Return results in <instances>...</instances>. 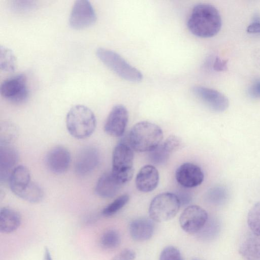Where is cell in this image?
Instances as JSON below:
<instances>
[{
  "label": "cell",
  "instance_id": "obj_4",
  "mask_svg": "<svg viewBox=\"0 0 260 260\" xmlns=\"http://www.w3.org/2000/svg\"><path fill=\"white\" fill-rule=\"evenodd\" d=\"M98 58L120 78L131 82H139L143 79L141 72L128 63L117 52L103 47L95 52Z\"/></svg>",
  "mask_w": 260,
  "mask_h": 260
},
{
  "label": "cell",
  "instance_id": "obj_32",
  "mask_svg": "<svg viewBox=\"0 0 260 260\" xmlns=\"http://www.w3.org/2000/svg\"><path fill=\"white\" fill-rule=\"evenodd\" d=\"M136 253L130 249H124L115 255L111 260H135Z\"/></svg>",
  "mask_w": 260,
  "mask_h": 260
},
{
  "label": "cell",
  "instance_id": "obj_25",
  "mask_svg": "<svg viewBox=\"0 0 260 260\" xmlns=\"http://www.w3.org/2000/svg\"><path fill=\"white\" fill-rule=\"evenodd\" d=\"M121 239L119 234L114 230L105 232L100 240L101 246L105 250H113L120 244Z\"/></svg>",
  "mask_w": 260,
  "mask_h": 260
},
{
  "label": "cell",
  "instance_id": "obj_20",
  "mask_svg": "<svg viewBox=\"0 0 260 260\" xmlns=\"http://www.w3.org/2000/svg\"><path fill=\"white\" fill-rule=\"evenodd\" d=\"M239 252L245 260H260V236L250 234L239 245Z\"/></svg>",
  "mask_w": 260,
  "mask_h": 260
},
{
  "label": "cell",
  "instance_id": "obj_35",
  "mask_svg": "<svg viewBox=\"0 0 260 260\" xmlns=\"http://www.w3.org/2000/svg\"><path fill=\"white\" fill-rule=\"evenodd\" d=\"M250 34H260V21H255L250 23L247 28Z\"/></svg>",
  "mask_w": 260,
  "mask_h": 260
},
{
  "label": "cell",
  "instance_id": "obj_2",
  "mask_svg": "<svg viewBox=\"0 0 260 260\" xmlns=\"http://www.w3.org/2000/svg\"><path fill=\"white\" fill-rule=\"evenodd\" d=\"M163 139L161 128L155 123L144 121L137 123L129 134V143L138 152H150L157 147Z\"/></svg>",
  "mask_w": 260,
  "mask_h": 260
},
{
  "label": "cell",
  "instance_id": "obj_13",
  "mask_svg": "<svg viewBox=\"0 0 260 260\" xmlns=\"http://www.w3.org/2000/svg\"><path fill=\"white\" fill-rule=\"evenodd\" d=\"M71 157L69 150L61 146L51 149L46 157V164L49 170L56 174L66 172L71 164Z\"/></svg>",
  "mask_w": 260,
  "mask_h": 260
},
{
  "label": "cell",
  "instance_id": "obj_5",
  "mask_svg": "<svg viewBox=\"0 0 260 260\" xmlns=\"http://www.w3.org/2000/svg\"><path fill=\"white\" fill-rule=\"evenodd\" d=\"M133 148L126 142L121 141L113 152L111 172L122 185L129 181L133 177Z\"/></svg>",
  "mask_w": 260,
  "mask_h": 260
},
{
  "label": "cell",
  "instance_id": "obj_37",
  "mask_svg": "<svg viewBox=\"0 0 260 260\" xmlns=\"http://www.w3.org/2000/svg\"><path fill=\"white\" fill-rule=\"evenodd\" d=\"M43 260H53L50 251L47 247H45L44 250V257Z\"/></svg>",
  "mask_w": 260,
  "mask_h": 260
},
{
  "label": "cell",
  "instance_id": "obj_8",
  "mask_svg": "<svg viewBox=\"0 0 260 260\" xmlns=\"http://www.w3.org/2000/svg\"><path fill=\"white\" fill-rule=\"evenodd\" d=\"M96 20L95 11L87 0H77L73 5L69 19L70 26L82 29L93 24Z\"/></svg>",
  "mask_w": 260,
  "mask_h": 260
},
{
  "label": "cell",
  "instance_id": "obj_10",
  "mask_svg": "<svg viewBox=\"0 0 260 260\" xmlns=\"http://www.w3.org/2000/svg\"><path fill=\"white\" fill-rule=\"evenodd\" d=\"M191 90L196 96L215 112H222L228 108V99L216 90L199 85L192 86Z\"/></svg>",
  "mask_w": 260,
  "mask_h": 260
},
{
  "label": "cell",
  "instance_id": "obj_19",
  "mask_svg": "<svg viewBox=\"0 0 260 260\" xmlns=\"http://www.w3.org/2000/svg\"><path fill=\"white\" fill-rule=\"evenodd\" d=\"M154 224L147 218H140L133 220L129 225V231L132 238L138 241L149 239L153 235Z\"/></svg>",
  "mask_w": 260,
  "mask_h": 260
},
{
  "label": "cell",
  "instance_id": "obj_29",
  "mask_svg": "<svg viewBox=\"0 0 260 260\" xmlns=\"http://www.w3.org/2000/svg\"><path fill=\"white\" fill-rule=\"evenodd\" d=\"M159 260H184L179 250L176 247L169 246L161 252Z\"/></svg>",
  "mask_w": 260,
  "mask_h": 260
},
{
  "label": "cell",
  "instance_id": "obj_21",
  "mask_svg": "<svg viewBox=\"0 0 260 260\" xmlns=\"http://www.w3.org/2000/svg\"><path fill=\"white\" fill-rule=\"evenodd\" d=\"M21 218L16 210L3 207L0 210V232L10 234L15 231L20 225Z\"/></svg>",
  "mask_w": 260,
  "mask_h": 260
},
{
  "label": "cell",
  "instance_id": "obj_15",
  "mask_svg": "<svg viewBox=\"0 0 260 260\" xmlns=\"http://www.w3.org/2000/svg\"><path fill=\"white\" fill-rule=\"evenodd\" d=\"M159 182V173L152 165L143 166L136 178V186L140 191L148 192L153 190Z\"/></svg>",
  "mask_w": 260,
  "mask_h": 260
},
{
  "label": "cell",
  "instance_id": "obj_36",
  "mask_svg": "<svg viewBox=\"0 0 260 260\" xmlns=\"http://www.w3.org/2000/svg\"><path fill=\"white\" fill-rule=\"evenodd\" d=\"M226 66V62L223 60H221L220 58L217 57L214 61L213 67L215 70L221 71L223 70Z\"/></svg>",
  "mask_w": 260,
  "mask_h": 260
},
{
  "label": "cell",
  "instance_id": "obj_30",
  "mask_svg": "<svg viewBox=\"0 0 260 260\" xmlns=\"http://www.w3.org/2000/svg\"><path fill=\"white\" fill-rule=\"evenodd\" d=\"M165 149L170 154L180 149L182 142L180 138L176 136H170L162 144Z\"/></svg>",
  "mask_w": 260,
  "mask_h": 260
},
{
  "label": "cell",
  "instance_id": "obj_1",
  "mask_svg": "<svg viewBox=\"0 0 260 260\" xmlns=\"http://www.w3.org/2000/svg\"><path fill=\"white\" fill-rule=\"evenodd\" d=\"M222 21L218 10L213 5L201 3L193 8L187 22L189 30L194 36L208 38L220 31Z\"/></svg>",
  "mask_w": 260,
  "mask_h": 260
},
{
  "label": "cell",
  "instance_id": "obj_7",
  "mask_svg": "<svg viewBox=\"0 0 260 260\" xmlns=\"http://www.w3.org/2000/svg\"><path fill=\"white\" fill-rule=\"evenodd\" d=\"M0 92L5 99L12 103L26 101L29 93L25 75L18 74L5 79L1 85Z\"/></svg>",
  "mask_w": 260,
  "mask_h": 260
},
{
  "label": "cell",
  "instance_id": "obj_6",
  "mask_svg": "<svg viewBox=\"0 0 260 260\" xmlns=\"http://www.w3.org/2000/svg\"><path fill=\"white\" fill-rule=\"evenodd\" d=\"M181 204L176 194L163 192L155 196L151 201L149 214L150 218L156 222L168 221L178 213Z\"/></svg>",
  "mask_w": 260,
  "mask_h": 260
},
{
  "label": "cell",
  "instance_id": "obj_18",
  "mask_svg": "<svg viewBox=\"0 0 260 260\" xmlns=\"http://www.w3.org/2000/svg\"><path fill=\"white\" fill-rule=\"evenodd\" d=\"M122 185L111 171L105 173L98 180L95 193L103 198H111L116 195Z\"/></svg>",
  "mask_w": 260,
  "mask_h": 260
},
{
  "label": "cell",
  "instance_id": "obj_3",
  "mask_svg": "<svg viewBox=\"0 0 260 260\" xmlns=\"http://www.w3.org/2000/svg\"><path fill=\"white\" fill-rule=\"evenodd\" d=\"M66 123L68 132L78 139L90 137L93 133L96 125L93 112L83 105H74L69 110Z\"/></svg>",
  "mask_w": 260,
  "mask_h": 260
},
{
  "label": "cell",
  "instance_id": "obj_23",
  "mask_svg": "<svg viewBox=\"0 0 260 260\" xmlns=\"http://www.w3.org/2000/svg\"><path fill=\"white\" fill-rule=\"evenodd\" d=\"M18 135V129L13 123L5 121L1 124L0 146L10 145Z\"/></svg>",
  "mask_w": 260,
  "mask_h": 260
},
{
  "label": "cell",
  "instance_id": "obj_16",
  "mask_svg": "<svg viewBox=\"0 0 260 260\" xmlns=\"http://www.w3.org/2000/svg\"><path fill=\"white\" fill-rule=\"evenodd\" d=\"M8 182L11 191L20 198L31 182L29 170L24 166H17L12 171Z\"/></svg>",
  "mask_w": 260,
  "mask_h": 260
},
{
  "label": "cell",
  "instance_id": "obj_9",
  "mask_svg": "<svg viewBox=\"0 0 260 260\" xmlns=\"http://www.w3.org/2000/svg\"><path fill=\"white\" fill-rule=\"evenodd\" d=\"M208 213L198 205L187 206L181 213L179 223L186 233L193 234L201 231L208 220Z\"/></svg>",
  "mask_w": 260,
  "mask_h": 260
},
{
  "label": "cell",
  "instance_id": "obj_24",
  "mask_svg": "<svg viewBox=\"0 0 260 260\" xmlns=\"http://www.w3.org/2000/svg\"><path fill=\"white\" fill-rule=\"evenodd\" d=\"M44 196V191L41 186L36 182L31 181L20 198L31 203H37L43 200Z\"/></svg>",
  "mask_w": 260,
  "mask_h": 260
},
{
  "label": "cell",
  "instance_id": "obj_12",
  "mask_svg": "<svg viewBox=\"0 0 260 260\" xmlns=\"http://www.w3.org/2000/svg\"><path fill=\"white\" fill-rule=\"evenodd\" d=\"M175 178L178 183L183 187L192 188L202 184L204 179V174L198 166L185 162L177 169Z\"/></svg>",
  "mask_w": 260,
  "mask_h": 260
},
{
  "label": "cell",
  "instance_id": "obj_28",
  "mask_svg": "<svg viewBox=\"0 0 260 260\" xmlns=\"http://www.w3.org/2000/svg\"><path fill=\"white\" fill-rule=\"evenodd\" d=\"M150 161L156 165H163L169 159L170 154L165 149L162 144L157 147L149 152Z\"/></svg>",
  "mask_w": 260,
  "mask_h": 260
},
{
  "label": "cell",
  "instance_id": "obj_17",
  "mask_svg": "<svg viewBox=\"0 0 260 260\" xmlns=\"http://www.w3.org/2000/svg\"><path fill=\"white\" fill-rule=\"evenodd\" d=\"M18 160L16 149L10 145L0 147V178L1 181H8Z\"/></svg>",
  "mask_w": 260,
  "mask_h": 260
},
{
  "label": "cell",
  "instance_id": "obj_22",
  "mask_svg": "<svg viewBox=\"0 0 260 260\" xmlns=\"http://www.w3.org/2000/svg\"><path fill=\"white\" fill-rule=\"evenodd\" d=\"M17 60L13 51L5 46H0V68L6 72H13L16 68Z\"/></svg>",
  "mask_w": 260,
  "mask_h": 260
},
{
  "label": "cell",
  "instance_id": "obj_33",
  "mask_svg": "<svg viewBox=\"0 0 260 260\" xmlns=\"http://www.w3.org/2000/svg\"><path fill=\"white\" fill-rule=\"evenodd\" d=\"M249 95L254 98H260V79H256L249 88Z\"/></svg>",
  "mask_w": 260,
  "mask_h": 260
},
{
  "label": "cell",
  "instance_id": "obj_11",
  "mask_svg": "<svg viewBox=\"0 0 260 260\" xmlns=\"http://www.w3.org/2000/svg\"><path fill=\"white\" fill-rule=\"evenodd\" d=\"M128 113L126 108L122 105L114 106L109 113L104 125L105 132L110 136H122L126 127Z\"/></svg>",
  "mask_w": 260,
  "mask_h": 260
},
{
  "label": "cell",
  "instance_id": "obj_14",
  "mask_svg": "<svg viewBox=\"0 0 260 260\" xmlns=\"http://www.w3.org/2000/svg\"><path fill=\"white\" fill-rule=\"evenodd\" d=\"M99 160L98 150L92 146H86L81 150L76 157L75 172L80 176L88 175L96 167Z\"/></svg>",
  "mask_w": 260,
  "mask_h": 260
},
{
  "label": "cell",
  "instance_id": "obj_26",
  "mask_svg": "<svg viewBox=\"0 0 260 260\" xmlns=\"http://www.w3.org/2000/svg\"><path fill=\"white\" fill-rule=\"evenodd\" d=\"M247 224L252 233L260 236V202L255 203L249 210Z\"/></svg>",
  "mask_w": 260,
  "mask_h": 260
},
{
  "label": "cell",
  "instance_id": "obj_38",
  "mask_svg": "<svg viewBox=\"0 0 260 260\" xmlns=\"http://www.w3.org/2000/svg\"><path fill=\"white\" fill-rule=\"evenodd\" d=\"M193 260H199V259H193Z\"/></svg>",
  "mask_w": 260,
  "mask_h": 260
},
{
  "label": "cell",
  "instance_id": "obj_34",
  "mask_svg": "<svg viewBox=\"0 0 260 260\" xmlns=\"http://www.w3.org/2000/svg\"><path fill=\"white\" fill-rule=\"evenodd\" d=\"M177 196L180 201L181 206L188 204L191 200V196L186 191H181L179 195H177Z\"/></svg>",
  "mask_w": 260,
  "mask_h": 260
},
{
  "label": "cell",
  "instance_id": "obj_27",
  "mask_svg": "<svg viewBox=\"0 0 260 260\" xmlns=\"http://www.w3.org/2000/svg\"><path fill=\"white\" fill-rule=\"evenodd\" d=\"M129 199L127 194L119 196L103 209L102 214L106 217L115 214L128 203Z\"/></svg>",
  "mask_w": 260,
  "mask_h": 260
},
{
  "label": "cell",
  "instance_id": "obj_31",
  "mask_svg": "<svg viewBox=\"0 0 260 260\" xmlns=\"http://www.w3.org/2000/svg\"><path fill=\"white\" fill-rule=\"evenodd\" d=\"M12 9L17 11H26L32 10L36 6L35 2L32 1H13L12 2Z\"/></svg>",
  "mask_w": 260,
  "mask_h": 260
}]
</instances>
